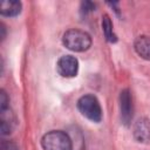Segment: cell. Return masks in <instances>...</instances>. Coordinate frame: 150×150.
Masks as SVG:
<instances>
[{"mask_svg": "<svg viewBox=\"0 0 150 150\" xmlns=\"http://www.w3.org/2000/svg\"><path fill=\"white\" fill-rule=\"evenodd\" d=\"M57 71L63 77H73L77 74L79 70V61L76 57L71 55H64L59 59L56 64Z\"/></svg>", "mask_w": 150, "mask_h": 150, "instance_id": "obj_4", "label": "cell"}, {"mask_svg": "<svg viewBox=\"0 0 150 150\" xmlns=\"http://www.w3.org/2000/svg\"><path fill=\"white\" fill-rule=\"evenodd\" d=\"M134 46H135L136 53L141 57L145 60H150V38L149 36H145V35L138 36L135 40Z\"/></svg>", "mask_w": 150, "mask_h": 150, "instance_id": "obj_8", "label": "cell"}, {"mask_svg": "<svg viewBox=\"0 0 150 150\" xmlns=\"http://www.w3.org/2000/svg\"><path fill=\"white\" fill-rule=\"evenodd\" d=\"M7 104H8V96H7L6 91L2 89V90L0 91V110L8 108Z\"/></svg>", "mask_w": 150, "mask_h": 150, "instance_id": "obj_12", "label": "cell"}, {"mask_svg": "<svg viewBox=\"0 0 150 150\" xmlns=\"http://www.w3.org/2000/svg\"><path fill=\"white\" fill-rule=\"evenodd\" d=\"M41 145L45 150H71L70 137L61 130H53L43 135Z\"/></svg>", "mask_w": 150, "mask_h": 150, "instance_id": "obj_2", "label": "cell"}, {"mask_svg": "<svg viewBox=\"0 0 150 150\" xmlns=\"http://www.w3.org/2000/svg\"><path fill=\"white\" fill-rule=\"evenodd\" d=\"M15 116L13 114V111L9 108L6 109H1L0 112V128H1V132L2 135H8L13 131V129L15 128Z\"/></svg>", "mask_w": 150, "mask_h": 150, "instance_id": "obj_7", "label": "cell"}, {"mask_svg": "<svg viewBox=\"0 0 150 150\" xmlns=\"http://www.w3.org/2000/svg\"><path fill=\"white\" fill-rule=\"evenodd\" d=\"M134 136L138 142L146 143L150 141V120L139 118L134 125Z\"/></svg>", "mask_w": 150, "mask_h": 150, "instance_id": "obj_6", "label": "cell"}, {"mask_svg": "<svg viewBox=\"0 0 150 150\" xmlns=\"http://www.w3.org/2000/svg\"><path fill=\"white\" fill-rule=\"evenodd\" d=\"M102 29H103L105 39L109 42H116L117 41V38L112 32V22H111L109 15H107V14L103 15V18H102Z\"/></svg>", "mask_w": 150, "mask_h": 150, "instance_id": "obj_10", "label": "cell"}, {"mask_svg": "<svg viewBox=\"0 0 150 150\" xmlns=\"http://www.w3.org/2000/svg\"><path fill=\"white\" fill-rule=\"evenodd\" d=\"M62 42L66 48L73 52H84L91 45V38L88 33L80 29H69L63 34Z\"/></svg>", "mask_w": 150, "mask_h": 150, "instance_id": "obj_1", "label": "cell"}, {"mask_svg": "<svg viewBox=\"0 0 150 150\" xmlns=\"http://www.w3.org/2000/svg\"><path fill=\"white\" fill-rule=\"evenodd\" d=\"M1 150H19L18 145L9 141H4L1 143Z\"/></svg>", "mask_w": 150, "mask_h": 150, "instance_id": "obj_13", "label": "cell"}, {"mask_svg": "<svg viewBox=\"0 0 150 150\" xmlns=\"http://www.w3.org/2000/svg\"><path fill=\"white\" fill-rule=\"evenodd\" d=\"M77 108L80 112L93 122H100L102 120V109L98 100L94 95H84L77 101Z\"/></svg>", "mask_w": 150, "mask_h": 150, "instance_id": "obj_3", "label": "cell"}, {"mask_svg": "<svg viewBox=\"0 0 150 150\" xmlns=\"http://www.w3.org/2000/svg\"><path fill=\"white\" fill-rule=\"evenodd\" d=\"M94 8H95V5H94L91 1H83L82 5H81V11H82V13H84V14H87V13L94 11Z\"/></svg>", "mask_w": 150, "mask_h": 150, "instance_id": "obj_11", "label": "cell"}, {"mask_svg": "<svg viewBox=\"0 0 150 150\" xmlns=\"http://www.w3.org/2000/svg\"><path fill=\"white\" fill-rule=\"evenodd\" d=\"M120 109H121V118L125 125H129L132 118V98L130 91L124 89L120 95Z\"/></svg>", "mask_w": 150, "mask_h": 150, "instance_id": "obj_5", "label": "cell"}, {"mask_svg": "<svg viewBox=\"0 0 150 150\" xmlns=\"http://www.w3.org/2000/svg\"><path fill=\"white\" fill-rule=\"evenodd\" d=\"M21 12V2L19 1H2L0 13L5 16H14Z\"/></svg>", "mask_w": 150, "mask_h": 150, "instance_id": "obj_9", "label": "cell"}]
</instances>
